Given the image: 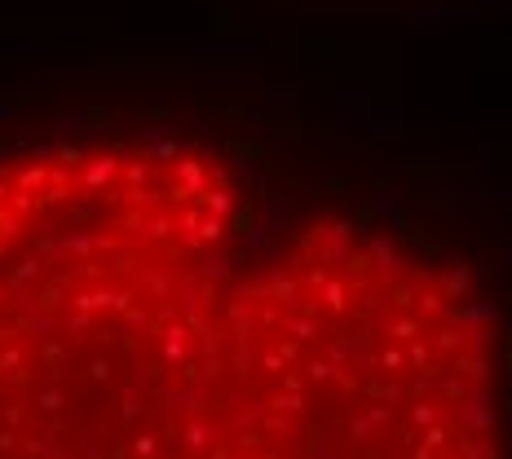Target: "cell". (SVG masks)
Masks as SVG:
<instances>
[{"mask_svg": "<svg viewBox=\"0 0 512 459\" xmlns=\"http://www.w3.org/2000/svg\"><path fill=\"white\" fill-rule=\"evenodd\" d=\"M261 186L208 142L0 164V459H217Z\"/></svg>", "mask_w": 512, "mask_h": 459, "instance_id": "1", "label": "cell"}, {"mask_svg": "<svg viewBox=\"0 0 512 459\" xmlns=\"http://www.w3.org/2000/svg\"><path fill=\"white\" fill-rule=\"evenodd\" d=\"M217 459H512V296L393 195L261 239L230 305Z\"/></svg>", "mask_w": 512, "mask_h": 459, "instance_id": "2", "label": "cell"}]
</instances>
